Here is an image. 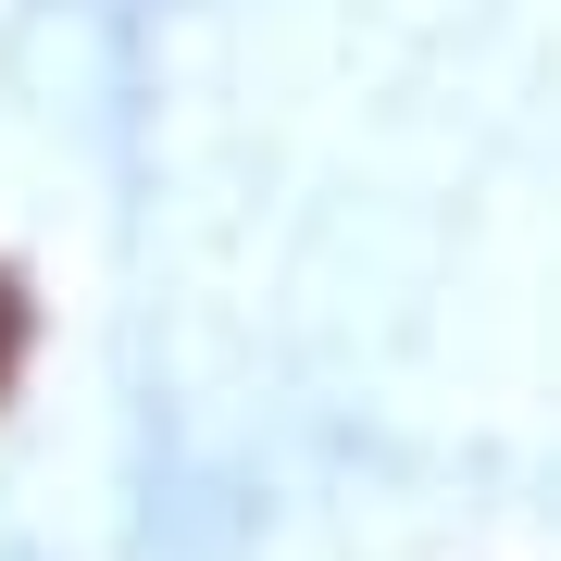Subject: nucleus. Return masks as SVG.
Returning a JSON list of instances; mask_svg holds the SVG:
<instances>
[{
	"instance_id": "nucleus-1",
	"label": "nucleus",
	"mask_w": 561,
	"mask_h": 561,
	"mask_svg": "<svg viewBox=\"0 0 561 561\" xmlns=\"http://www.w3.org/2000/svg\"><path fill=\"white\" fill-rule=\"evenodd\" d=\"M25 337H38V300H25L13 262H0V400H13V375H25Z\"/></svg>"
}]
</instances>
